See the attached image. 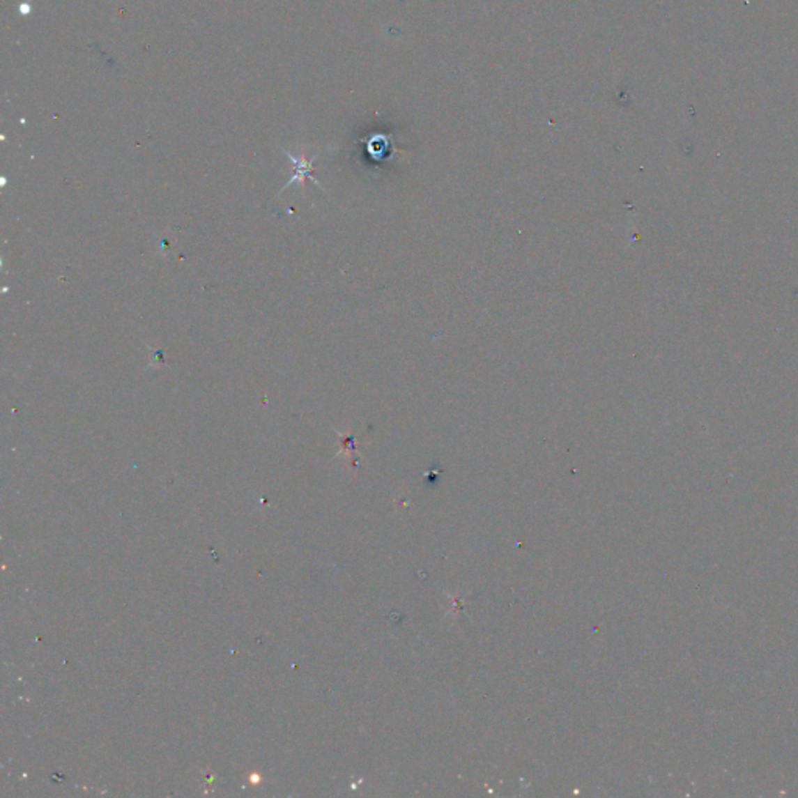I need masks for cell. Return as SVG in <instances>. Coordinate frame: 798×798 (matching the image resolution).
I'll list each match as a JSON object with an SVG mask.
<instances>
[{"instance_id":"obj_1","label":"cell","mask_w":798,"mask_h":798,"mask_svg":"<svg viewBox=\"0 0 798 798\" xmlns=\"http://www.w3.org/2000/svg\"><path fill=\"white\" fill-rule=\"evenodd\" d=\"M284 153L290 158V160H292L293 166H295V174H293L292 178H290V181L286 184L284 189H287L289 186H292L293 183H300L301 186H305V181H306V180L315 181L314 176H312V161L315 160V158H314V160H307V158H306L305 155H302V153H301L298 158H296V156H293V155L290 153V151H287V150H284ZM315 183H316V181H315ZM284 189H282L281 192H284Z\"/></svg>"}]
</instances>
